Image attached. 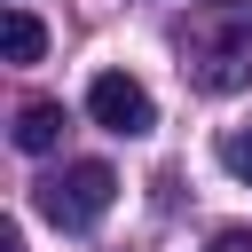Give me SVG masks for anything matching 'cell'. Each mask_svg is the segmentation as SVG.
I'll return each instance as SVG.
<instances>
[{"label":"cell","mask_w":252,"mask_h":252,"mask_svg":"<svg viewBox=\"0 0 252 252\" xmlns=\"http://www.w3.org/2000/svg\"><path fill=\"white\" fill-rule=\"evenodd\" d=\"M181 55L197 87H236L252 71V0H197V24L181 32Z\"/></svg>","instance_id":"cell-1"},{"label":"cell","mask_w":252,"mask_h":252,"mask_svg":"<svg viewBox=\"0 0 252 252\" xmlns=\"http://www.w3.org/2000/svg\"><path fill=\"white\" fill-rule=\"evenodd\" d=\"M110 197H118V173H110L102 158H79V165H63V173L39 181V213H47L55 228H94V220L110 213Z\"/></svg>","instance_id":"cell-2"},{"label":"cell","mask_w":252,"mask_h":252,"mask_svg":"<svg viewBox=\"0 0 252 252\" xmlns=\"http://www.w3.org/2000/svg\"><path fill=\"white\" fill-rule=\"evenodd\" d=\"M87 110H94V126H110V134H126V142L158 126L150 87H142V79H126V71H102V79L87 87Z\"/></svg>","instance_id":"cell-3"},{"label":"cell","mask_w":252,"mask_h":252,"mask_svg":"<svg viewBox=\"0 0 252 252\" xmlns=\"http://www.w3.org/2000/svg\"><path fill=\"white\" fill-rule=\"evenodd\" d=\"M55 142H63V102H24V110H16V150L39 158V150H55Z\"/></svg>","instance_id":"cell-4"},{"label":"cell","mask_w":252,"mask_h":252,"mask_svg":"<svg viewBox=\"0 0 252 252\" xmlns=\"http://www.w3.org/2000/svg\"><path fill=\"white\" fill-rule=\"evenodd\" d=\"M0 39H8V63H39V47H47V32H39L32 8H8L0 16Z\"/></svg>","instance_id":"cell-5"},{"label":"cell","mask_w":252,"mask_h":252,"mask_svg":"<svg viewBox=\"0 0 252 252\" xmlns=\"http://www.w3.org/2000/svg\"><path fill=\"white\" fill-rule=\"evenodd\" d=\"M220 165H228V173H236V181H252V118H244V126H228V134H220Z\"/></svg>","instance_id":"cell-6"},{"label":"cell","mask_w":252,"mask_h":252,"mask_svg":"<svg viewBox=\"0 0 252 252\" xmlns=\"http://www.w3.org/2000/svg\"><path fill=\"white\" fill-rule=\"evenodd\" d=\"M205 252H252V228H220V236H213Z\"/></svg>","instance_id":"cell-7"},{"label":"cell","mask_w":252,"mask_h":252,"mask_svg":"<svg viewBox=\"0 0 252 252\" xmlns=\"http://www.w3.org/2000/svg\"><path fill=\"white\" fill-rule=\"evenodd\" d=\"M0 252H24V228H16V220L0 228Z\"/></svg>","instance_id":"cell-8"}]
</instances>
